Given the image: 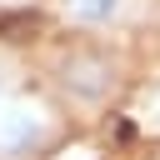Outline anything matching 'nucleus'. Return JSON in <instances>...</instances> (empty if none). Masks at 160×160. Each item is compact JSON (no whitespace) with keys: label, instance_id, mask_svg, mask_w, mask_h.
<instances>
[{"label":"nucleus","instance_id":"obj_1","mask_svg":"<svg viewBox=\"0 0 160 160\" xmlns=\"http://www.w3.org/2000/svg\"><path fill=\"white\" fill-rule=\"evenodd\" d=\"M65 120L55 115L50 100L5 90L0 95V160H45L60 145Z\"/></svg>","mask_w":160,"mask_h":160},{"label":"nucleus","instance_id":"obj_2","mask_svg":"<svg viewBox=\"0 0 160 160\" xmlns=\"http://www.w3.org/2000/svg\"><path fill=\"white\" fill-rule=\"evenodd\" d=\"M55 80H60V90H65L75 105H105V100L115 95V85H120L115 65H110L95 45H80L75 55H65L60 70H55Z\"/></svg>","mask_w":160,"mask_h":160},{"label":"nucleus","instance_id":"obj_3","mask_svg":"<svg viewBox=\"0 0 160 160\" xmlns=\"http://www.w3.org/2000/svg\"><path fill=\"white\" fill-rule=\"evenodd\" d=\"M125 10H130V0H60V15L75 30H110L125 20Z\"/></svg>","mask_w":160,"mask_h":160},{"label":"nucleus","instance_id":"obj_4","mask_svg":"<svg viewBox=\"0 0 160 160\" xmlns=\"http://www.w3.org/2000/svg\"><path fill=\"white\" fill-rule=\"evenodd\" d=\"M5 90H15V70H10V60L0 55V95H5Z\"/></svg>","mask_w":160,"mask_h":160},{"label":"nucleus","instance_id":"obj_5","mask_svg":"<svg viewBox=\"0 0 160 160\" xmlns=\"http://www.w3.org/2000/svg\"><path fill=\"white\" fill-rule=\"evenodd\" d=\"M0 5H5V0H0Z\"/></svg>","mask_w":160,"mask_h":160}]
</instances>
